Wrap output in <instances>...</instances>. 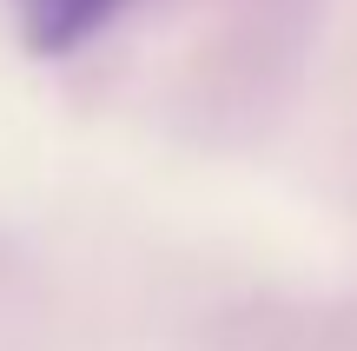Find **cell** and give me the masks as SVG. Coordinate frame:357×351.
<instances>
[{
    "instance_id": "1",
    "label": "cell",
    "mask_w": 357,
    "mask_h": 351,
    "mask_svg": "<svg viewBox=\"0 0 357 351\" xmlns=\"http://www.w3.org/2000/svg\"><path fill=\"white\" fill-rule=\"evenodd\" d=\"M20 7V33L33 53H73L79 40H93L126 0H13Z\"/></svg>"
}]
</instances>
